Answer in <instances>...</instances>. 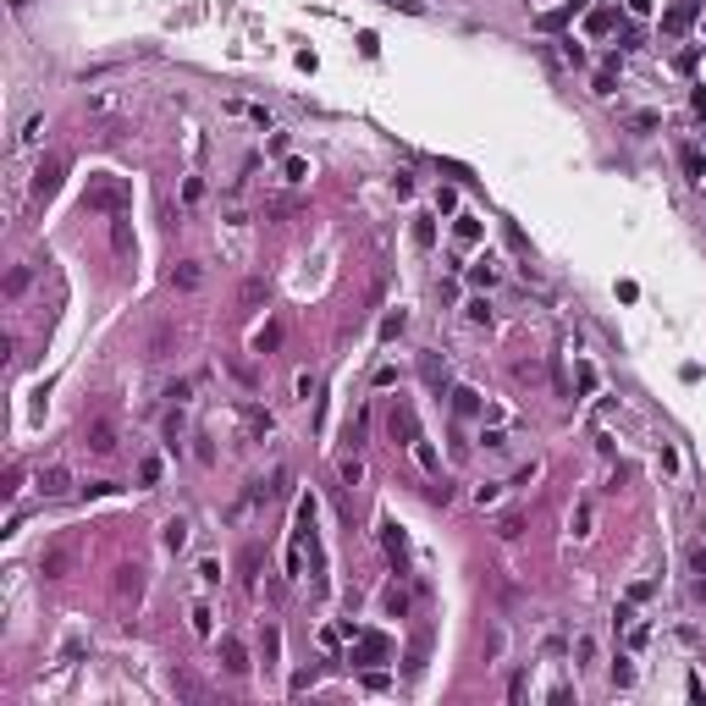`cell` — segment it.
Returning <instances> with one entry per match:
<instances>
[{"label":"cell","mask_w":706,"mask_h":706,"mask_svg":"<svg viewBox=\"0 0 706 706\" xmlns=\"http://www.w3.org/2000/svg\"><path fill=\"white\" fill-rule=\"evenodd\" d=\"M83 210H100V215H127V210H133V183H127V177H111V171L88 177Z\"/></svg>","instance_id":"6da1fadb"},{"label":"cell","mask_w":706,"mask_h":706,"mask_svg":"<svg viewBox=\"0 0 706 706\" xmlns=\"http://www.w3.org/2000/svg\"><path fill=\"white\" fill-rule=\"evenodd\" d=\"M83 447L88 453H116V447H122V425H116V419L105 414V409H83Z\"/></svg>","instance_id":"7a4b0ae2"},{"label":"cell","mask_w":706,"mask_h":706,"mask_svg":"<svg viewBox=\"0 0 706 706\" xmlns=\"http://www.w3.org/2000/svg\"><path fill=\"white\" fill-rule=\"evenodd\" d=\"M39 568H44V580H66L72 568H78V541L61 536V541H50L39 552Z\"/></svg>","instance_id":"3957f363"},{"label":"cell","mask_w":706,"mask_h":706,"mask_svg":"<svg viewBox=\"0 0 706 706\" xmlns=\"http://www.w3.org/2000/svg\"><path fill=\"white\" fill-rule=\"evenodd\" d=\"M387 657H392V640H387L381 629H359V635H353V651H348V662H353V667L387 662Z\"/></svg>","instance_id":"277c9868"},{"label":"cell","mask_w":706,"mask_h":706,"mask_svg":"<svg viewBox=\"0 0 706 706\" xmlns=\"http://www.w3.org/2000/svg\"><path fill=\"white\" fill-rule=\"evenodd\" d=\"M387 431H392V441H403V447H414L425 431H419V414H414V403L409 397H397L392 409H387Z\"/></svg>","instance_id":"5b68a950"},{"label":"cell","mask_w":706,"mask_h":706,"mask_svg":"<svg viewBox=\"0 0 706 706\" xmlns=\"http://www.w3.org/2000/svg\"><path fill=\"white\" fill-rule=\"evenodd\" d=\"M61 177H66V160H61V155H44L39 166H34V183H28V193H34V199H56Z\"/></svg>","instance_id":"8992f818"},{"label":"cell","mask_w":706,"mask_h":706,"mask_svg":"<svg viewBox=\"0 0 706 706\" xmlns=\"http://www.w3.org/2000/svg\"><path fill=\"white\" fill-rule=\"evenodd\" d=\"M116 596H122V602H138V596H144V568H138V563H122V568H116Z\"/></svg>","instance_id":"52a82bcc"},{"label":"cell","mask_w":706,"mask_h":706,"mask_svg":"<svg viewBox=\"0 0 706 706\" xmlns=\"http://www.w3.org/2000/svg\"><path fill=\"white\" fill-rule=\"evenodd\" d=\"M695 11H701V0H673L662 17V34H685L690 22H695Z\"/></svg>","instance_id":"ba28073f"},{"label":"cell","mask_w":706,"mask_h":706,"mask_svg":"<svg viewBox=\"0 0 706 706\" xmlns=\"http://www.w3.org/2000/svg\"><path fill=\"white\" fill-rule=\"evenodd\" d=\"M171 287H177V292L205 287V265H199V260H177V265H171Z\"/></svg>","instance_id":"9c48e42d"},{"label":"cell","mask_w":706,"mask_h":706,"mask_svg":"<svg viewBox=\"0 0 706 706\" xmlns=\"http://www.w3.org/2000/svg\"><path fill=\"white\" fill-rule=\"evenodd\" d=\"M215 651H221V667H227V673H249V651H243V640H237V635H221V645H215Z\"/></svg>","instance_id":"30bf717a"},{"label":"cell","mask_w":706,"mask_h":706,"mask_svg":"<svg viewBox=\"0 0 706 706\" xmlns=\"http://www.w3.org/2000/svg\"><path fill=\"white\" fill-rule=\"evenodd\" d=\"M381 546H387V558L403 568V558H409V536L397 530V519H381Z\"/></svg>","instance_id":"8fae6325"},{"label":"cell","mask_w":706,"mask_h":706,"mask_svg":"<svg viewBox=\"0 0 706 706\" xmlns=\"http://www.w3.org/2000/svg\"><path fill=\"white\" fill-rule=\"evenodd\" d=\"M66 486H72V469H66V464H50V469H39V497H61Z\"/></svg>","instance_id":"7c38bea8"},{"label":"cell","mask_w":706,"mask_h":706,"mask_svg":"<svg viewBox=\"0 0 706 706\" xmlns=\"http://www.w3.org/2000/svg\"><path fill=\"white\" fill-rule=\"evenodd\" d=\"M171 690H177L183 701H205V679H199L193 667H177V673H171Z\"/></svg>","instance_id":"4fadbf2b"},{"label":"cell","mask_w":706,"mask_h":706,"mask_svg":"<svg viewBox=\"0 0 706 706\" xmlns=\"http://www.w3.org/2000/svg\"><path fill=\"white\" fill-rule=\"evenodd\" d=\"M580 6H585V0H568V6H552V11H541V17H536V28H541V34H558L563 22H568L574 11H580Z\"/></svg>","instance_id":"5bb4252c"},{"label":"cell","mask_w":706,"mask_h":706,"mask_svg":"<svg viewBox=\"0 0 706 706\" xmlns=\"http://www.w3.org/2000/svg\"><path fill=\"white\" fill-rule=\"evenodd\" d=\"M425 657H431V629H419L414 635V645H409V679H419V673H425Z\"/></svg>","instance_id":"9a60e30c"},{"label":"cell","mask_w":706,"mask_h":706,"mask_svg":"<svg viewBox=\"0 0 706 706\" xmlns=\"http://www.w3.org/2000/svg\"><path fill=\"white\" fill-rule=\"evenodd\" d=\"M447 397H453V414L458 419H475L480 414V392H475V387H453Z\"/></svg>","instance_id":"2e32d148"},{"label":"cell","mask_w":706,"mask_h":706,"mask_svg":"<svg viewBox=\"0 0 706 706\" xmlns=\"http://www.w3.org/2000/svg\"><path fill=\"white\" fill-rule=\"evenodd\" d=\"M419 375H425V387L441 397V387H447V364H441L436 353H425V359H419Z\"/></svg>","instance_id":"e0dca14e"},{"label":"cell","mask_w":706,"mask_h":706,"mask_svg":"<svg viewBox=\"0 0 706 706\" xmlns=\"http://www.w3.org/2000/svg\"><path fill=\"white\" fill-rule=\"evenodd\" d=\"M381 607H387V618H403V613H409V590L392 580L387 590H381Z\"/></svg>","instance_id":"ac0fdd59"},{"label":"cell","mask_w":706,"mask_h":706,"mask_svg":"<svg viewBox=\"0 0 706 706\" xmlns=\"http://www.w3.org/2000/svg\"><path fill=\"white\" fill-rule=\"evenodd\" d=\"M28 287H34V265H11L6 270V298H22Z\"/></svg>","instance_id":"d6986e66"},{"label":"cell","mask_w":706,"mask_h":706,"mask_svg":"<svg viewBox=\"0 0 706 706\" xmlns=\"http://www.w3.org/2000/svg\"><path fill=\"white\" fill-rule=\"evenodd\" d=\"M409 237H414V249H436V221H431V215H414Z\"/></svg>","instance_id":"ffe728a7"},{"label":"cell","mask_w":706,"mask_h":706,"mask_svg":"<svg viewBox=\"0 0 706 706\" xmlns=\"http://www.w3.org/2000/svg\"><path fill=\"white\" fill-rule=\"evenodd\" d=\"M409 453H414V464H419V469H425V475H441V458H436V447H431V441H425V436H419L414 447H409Z\"/></svg>","instance_id":"44dd1931"},{"label":"cell","mask_w":706,"mask_h":706,"mask_svg":"<svg viewBox=\"0 0 706 706\" xmlns=\"http://www.w3.org/2000/svg\"><path fill=\"white\" fill-rule=\"evenodd\" d=\"M585 28H590V34H613V28H618V11H613V6H596V11L585 17Z\"/></svg>","instance_id":"7402d4cb"},{"label":"cell","mask_w":706,"mask_h":706,"mask_svg":"<svg viewBox=\"0 0 706 706\" xmlns=\"http://www.w3.org/2000/svg\"><path fill=\"white\" fill-rule=\"evenodd\" d=\"M111 249H116V254H133V249H138V243H133V227H127L122 215L111 221Z\"/></svg>","instance_id":"603a6c76"},{"label":"cell","mask_w":706,"mask_h":706,"mask_svg":"<svg viewBox=\"0 0 706 706\" xmlns=\"http://www.w3.org/2000/svg\"><path fill=\"white\" fill-rule=\"evenodd\" d=\"M270 348H282V320H270V326L254 332V353H270Z\"/></svg>","instance_id":"cb8c5ba5"},{"label":"cell","mask_w":706,"mask_h":706,"mask_svg":"<svg viewBox=\"0 0 706 706\" xmlns=\"http://www.w3.org/2000/svg\"><path fill=\"white\" fill-rule=\"evenodd\" d=\"M160 541H166V552H183V546H188V519H171Z\"/></svg>","instance_id":"d4e9b609"},{"label":"cell","mask_w":706,"mask_h":706,"mask_svg":"<svg viewBox=\"0 0 706 706\" xmlns=\"http://www.w3.org/2000/svg\"><path fill=\"white\" fill-rule=\"evenodd\" d=\"M574 381H580V392H596V387H602V375H596V364H590V359H580V364H574Z\"/></svg>","instance_id":"484cf974"},{"label":"cell","mask_w":706,"mask_h":706,"mask_svg":"<svg viewBox=\"0 0 706 706\" xmlns=\"http://www.w3.org/2000/svg\"><path fill=\"white\" fill-rule=\"evenodd\" d=\"M453 237H458V243H464V249H469V243H480V221H475V215H458Z\"/></svg>","instance_id":"4316f807"},{"label":"cell","mask_w":706,"mask_h":706,"mask_svg":"<svg viewBox=\"0 0 706 706\" xmlns=\"http://www.w3.org/2000/svg\"><path fill=\"white\" fill-rule=\"evenodd\" d=\"M177 342V326H160V332L149 337V359H166V348Z\"/></svg>","instance_id":"83f0119b"},{"label":"cell","mask_w":706,"mask_h":706,"mask_svg":"<svg viewBox=\"0 0 706 706\" xmlns=\"http://www.w3.org/2000/svg\"><path fill=\"white\" fill-rule=\"evenodd\" d=\"M679 160H685V171L695 177V183H706V155L701 149H679Z\"/></svg>","instance_id":"f1b7e54d"},{"label":"cell","mask_w":706,"mask_h":706,"mask_svg":"<svg viewBox=\"0 0 706 706\" xmlns=\"http://www.w3.org/2000/svg\"><path fill=\"white\" fill-rule=\"evenodd\" d=\"M469 282H475V287H491V282H497V265H491V260H475V265H469Z\"/></svg>","instance_id":"f546056e"},{"label":"cell","mask_w":706,"mask_h":706,"mask_svg":"<svg viewBox=\"0 0 706 706\" xmlns=\"http://www.w3.org/2000/svg\"><path fill=\"white\" fill-rule=\"evenodd\" d=\"M403 326H409V309H392L387 320H381V342H392V337L403 332Z\"/></svg>","instance_id":"4dcf8cb0"},{"label":"cell","mask_w":706,"mask_h":706,"mask_svg":"<svg viewBox=\"0 0 706 706\" xmlns=\"http://www.w3.org/2000/svg\"><path fill=\"white\" fill-rule=\"evenodd\" d=\"M249 431H254V436H260V441H265L270 431H276V419H270L265 409H249Z\"/></svg>","instance_id":"1f68e13d"},{"label":"cell","mask_w":706,"mask_h":706,"mask_svg":"<svg viewBox=\"0 0 706 706\" xmlns=\"http://www.w3.org/2000/svg\"><path fill=\"white\" fill-rule=\"evenodd\" d=\"M519 530H524V513H519V508H513V513H502V519H497V536H502V541H513Z\"/></svg>","instance_id":"d6a6232c"},{"label":"cell","mask_w":706,"mask_h":706,"mask_svg":"<svg viewBox=\"0 0 706 706\" xmlns=\"http://www.w3.org/2000/svg\"><path fill=\"white\" fill-rule=\"evenodd\" d=\"M282 171H287V183H309V160H298V155H287Z\"/></svg>","instance_id":"836d02e7"},{"label":"cell","mask_w":706,"mask_h":706,"mask_svg":"<svg viewBox=\"0 0 706 706\" xmlns=\"http://www.w3.org/2000/svg\"><path fill=\"white\" fill-rule=\"evenodd\" d=\"M276 651H282V635H276V623H265V673L276 667Z\"/></svg>","instance_id":"e575fe53"},{"label":"cell","mask_w":706,"mask_h":706,"mask_svg":"<svg viewBox=\"0 0 706 706\" xmlns=\"http://www.w3.org/2000/svg\"><path fill=\"white\" fill-rule=\"evenodd\" d=\"M314 679H320V667H298V673H292V685H287V690H292V695H304V690H309Z\"/></svg>","instance_id":"d590c367"},{"label":"cell","mask_w":706,"mask_h":706,"mask_svg":"<svg viewBox=\"0 0 706 706\" xmlns=\"http://www.w3.org/2000/svg\"><path fill=\"white\" fill-rule=\"evenodd\" d=\"M480 441H486L491 453H502V447H508V431H502V425H486V431H480Z\"/></svg>","instance_id":"8d00e7d4"},{"label":"cell","mask_w":706,"mask_h":706,"mask_svg":"<svg viewBox=\"0 0 706 706\" xmlns=\"http://www.w3.org/2000/svg\"><path fill=\"white\" fill-rule=\"evenodd\" d=\"M237 568H243V580H254V568H260V546H243V552H237Z\"/></svg>","instance_id":"74e56055"},{"label":"cell","mask_w":706,"mask_h":706,"mask_svg":"<svg viewBox=\"0 0 706 706\" xmlns=\"http://www.w3.org/2000/svg\"><path fill=\"white\" fill-rule=\"evenodd\" d=\"M210 629H215V613L199 602V607H193V635H210Z\"/></svg>","instance_id":"f35d334b"},{"label":"cell","mask_w":706,"mask_h":706,"mask_svg":"<svg viewBox=\"0 0 706 706\" xmlns=\"http://www.w3.org/2000/svg\"><path fill=\"white\" fill-rule=\"evenodd\" d=\"M662 122V116H657V111H635V116H629V127H635V133H651V127Z\"/></svg>","instance_id":"ab89813d"},{"label":"cell","mask_w":706,"mask_h":706,"mask_svg":"<svg viewBox=\"0 0 706 706\" xmlns=\"http://www.w3.org/2000/svg\"><path fill=\"white\" fill-rule=\"evenodd\" d=\"M464 314H469L475 326H491V309H486V298H475V304H464Z\"/></svg>","instance_id":"60d3db41"},{"label":"cell","mask_w":706,"mask_h":706,"mask_svg":"<svg viewBox=\"0 0 706 706\" xmlns=\"http://www.w3.org/2000/svg\"><path fill=\"white\" fill-rule=\"evenodd\" d=\"M568 530H574V536H590V508H585V502L574 508V519H568Z\"/></svg>","instance_id":"b9f144b4"},{"label":"cell","mask_w":706,"mask_h":706,"mask_svg":"<svg viewBox=\"0 0 706 706\" xmlns=\"http://www.w3.org/2000/svg\"><path fill=\"white\" fill-rule=\"evenodd\" d=\"M690 568H695V574H706V536L690 541Z\"/></svg>","instance_id":"7bdbcfd3"},{"label":"cell","mask_w":706,"mask_h":706,"mask_svg":"<svg viewBox=\"0 0 706 706\" xmlns=\"http://www.w3.org/2000/svg\"><path fill=\"white\" fill-rule=\"evenodd\" d=\"M138 480H144V486H155V480H160V458H144V464H138Z\"/></svg>","instance_id":"ee69618b"},{"label":"cell","mask_w":706,"mask_h":706,"mask_svg":"<svg viewBox=\"0 0 706 706\" xmlns=\"http://www.w3.org/2000/svg\"><path fill=\"white\" fill-rule=\"evenodd\" d=\"M359 480H364V464H359V458H348V464H342V486H359Z\"/></svg>","instance_id":"f6af8a7d"},{"label":"cell","mask_w":706,"mask_h":706,"mask_svg":"<svg viewBox=\"0 0 706 706\" xmlns=\"http://www.w3.org/2000/svg\"><path fill=\"white\" fill-rule=\"evenodd\" d=\"M199 580H205V585H221V563L205 558V563H199Z\"/></svg>","instance_id":"bcb514c9"},{"label":"cell","mask_w":706,"mask_h":706,"mask_svg":"<svg viewBox=\"0 0 706 706\" xmlns=\"http://www.w3.org/2000/svg\"><path fill=\"white\" fill-rule=\"evenodd\" d=\"M613 685H618V690H629V685H635V667H629V662H618V667H613Z\"/></svg>","instance_id":"7dc6e473"},{"label":"cell","mask_w":706,"mask_h":706,"mask_svg":"<svg viewBox=\"0 0 706 706\" xmlns=\"http://www.w3.org/2000/svg\"><path fill=\"white\" fill-rule=\"evenodd\" d=\"M436 210H458V188H436Z\"/></svg>","instance_id":"c3c4849f"},{"label":"cell","mask_w":706,"mask_h":706,"mask_svg":"<svg viewBox=\"0 0 706 706\" xmlns=\"http://www.w3.org/2000/svg\"><path fill=\"white\" fill-rule=\"evenodd\" d=\"M657 469H662V475H673V469H679V458H673V447H662V453H657Z\"/></svg>","instance_id":"681fc988"},{"label":"cell","mask_w":706,"mask_h":706,"mask_svg":"<svg viewBox=\"0 0 706 706\" xmlns=\"http://www.w3.org/2000/svg\"><path fill=\"white\" fill-rule=\"evenodd\" d=\"M497 497H502V486H480V491H475V502H480V508H491Z\"/></svg>","instance_id":"f907efd6"},{"label":"cell","mask_w":706,"mask_h":706,"mask_svg":"<svg viewBox=\"0 0 706 706\" xmlns=\"http://www.w3.org/2000/svg\"><path fill=\"white\" fill-rule=\"evenodd\" d=\"M387 685H392V679H387L381 667H370V673H364V690H387Z\"/></svg>","instance_id":"816d5d0a"},{"label":"cell","mask_w":706,"mask_h":706,"mask_svg":"<svg viewBox=\"0 0 706 706\" xmlns=\"http://www.w3.org/2000/svg\"><path fill=\"white\" fill-rule=\"evenodd\" d=\"M536 475H541V464H536V458H530V464H524L519 475H513V486H530V480H536Z\"/></svg>","instance_id":"f5cc1de1"},{"label":"cell","mask_w":706,"mask_h":706,"mask_svg":"<svg viewBox=\"0 0 706 706\" xmlns=\"http://www.w3.org/2000/svg\"><path fill=\"white\" fill-rule=\"evenodd\" d=\"M574 657H580V662H590V657H596V640H585V635H580V640H574Z\"/></svg>","instance_id":"db71d44e"},{"label":"cell","mask_w":706,"mask_h":706,"mask_svg":"<svg viewBox=\"0 0 706 706\" xmlns=\"http://www.w3.org/2000/svg\"><path fill=\"white\" fill-rule=\"evenodd\" d=\"M629 11H635V17H645V11H651V0H629Z\"/></svg>","instance_id":"11a10c76"}]
</instances>
